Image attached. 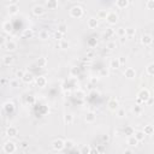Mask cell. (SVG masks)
<instances>
[{"label": "cell", "instance_id": "1", "mask_svg": "<svg viewBox=\"0 0 154 154\" xmlns=\"http://www.w3.org/2000/svg\"><path fill=\"white\" fill-rule=\"evenodd\" d=\"M137 99H140L141 101H142V104H147V102L150 100V93L148 89L143 88L141 89V91L137 93Z\"/></svg>", "mask_w": 154, "mask_h": 154}, {"label": "cell", "instance_id": "2", "mask_svg": "<svg viewBox=\"0 0 154 154\" xmlns=\"http://www.w3.org/2000/svg\"><path fill=\"white\" fill-rule=\"evenodd\" d=\"M83 14H84V11L80 5H75L70 9V16L72 18H81L83 16Z\"/></svg>", "mask_w": 154, "mask_h": 154}, {"label": "cell", "instance_id": "3", "mask_svg": "<svg viewBox=\"0 0 154 154\" xmlns=\"http://www.w3.org/2000/svg\"><path fill=\"white\" fill-rule=\"evenodd\" d=\"M17 149V146L15 142H12V141H7V142L4 143V147H3V150L6 153V154H12L15 153Z\"/></svg>", "mask_w": 154, "mask_h": 154}, {"label": "cell", "instance_id": "4", "mask_svg": "<svg viewBox=\"0 0 154 154\" xmlns=\"http://www.w3.org/2000/svg\"><path fill=\"white\" fill-rule=\"evenodd\" d=\"M52 148L54 150H57V152L64 149V148H65V141L61 140V138H56L52 142Z\"/></svg>", "mask_w": 154, "mask_h": 154}, {"label": "cell", "instance_id": "5", "mask_svg": "<svg viewBox=\"0 0 154 154\" xmlns=\"http://www.w3.org/2000/svg\"><path fill=\"white\" fill-rule=\"evenodd\" d=\"M118 19H119V17H118V15L116 14L114 11H111V12H108V14H107V17H106V22H107L108 24L113 25V24H116V23L118 22Z\"/></svg>", "mask_w": 154, "mask_h": 154}, {"label": "cell", "instance_id": "6", "mask_svg": "<svg viewBox=\"0 0 154 154\" xmlns=\"http://www.w3.org/2000/svg\"><path fill=\"white\" fill-rule=\"evenodd\" d=\"M141 43H142L143 46H150V45L153 43V37H152V35H149V34L142 35V37H141Z\"/></svg>", "mask_w": 154, "mask_h": 154}, {"label": "cell", "instance_id": "7", "mask_svg": "<svg viewBox=\"0 0 154 154\" xmlns=\"http://www.w3.org/2000/svg\"><path fill=\"white\" fill-rule=\"evenodd\" d=\"M88 28L89 29H96L99 27V19L98 17H91L88 19Z\"/></svg>", "mask_w": 154, "mask_h": 154}, {"label": "cell", "instance_id": "8", "mask_svg": "<svg viewBox=\"0 0 154 154\" xmlns=\"http://www.w3.org/2000/svg\"><path fill=\"white\" fill-rule=\"evenodd\" d=\"M3 108H4V111H5L6 113L11 114V113H14V112H15V108H16V107H15V104H14V102L7 101V102H5V104H4Z\"/></svg>", "mask_w": 154, "mask_h": 154}, {"label": "cell", "instance_id": "9", "mask_svg": "<svg viewBox=\"0 0 154 154\" xmlns=\"http://www.w3.org/2000/svg\"><path fill=\"white\" fill-rule=\"evenodd\" d=\"M124 76L126 77L128 80H134L136 77V70L133 69V68H128L125 71H124Z\"/></svg>", "mask_w": 154, "mask_h": 154}, {"label": "cell", "instance_id": "10", "mask_svg": "<svg viewBox=\"0 0 154 154\" xmlns=\"http://www.w3.org/2000/svg\"><path fill=\"white\" fill-rule=\"evenodd\" d=\"M35 83H36L37 87L43 88L47 84V78H46L45 76H38V77H36V78H35Z\"/></svg>", "mask_w": 154, "mask_h": 154}, {"label": "cell", "instance_id": "11", "mask_svg": "<svg viewBox=\"0 0 154 154\" xmlns=\"http://www.w3.org/2000/svg\"><path fill=\"white\" fill-rule=\"evenodd\" d=\"M33 14L35 15V16H42L43 14H45V7L42 6V5H35L34 7H33Z\"/></svg>", "mask_w": 154, "mask_h": 154}, {"label": "cell", "instance_id": "12", "mask_svg": "<svg viewBox=\"0 0 154 154\" xmlns=\"http://www.w3.org/2000/svg\"><path fill=\"white\" fill-rule=\"evenodd\" d=\"M7 11H9L10 15H16L17 12H18V5H17V3L16 1L10 3L9 7H7Z\"/></svg>", "mask_w": 154, "mask_h": 154}, {"label": "cell", "instance_id": "13", "mask_svg": "<svg viewBox=\"0 0 154 154\" xmlns=\"http://www.w3.org/2000/svg\"><path fill=\"white\" fill-rule=\"evenodd\" d=\"M107 106H108V108H110L111 111H117V110L119 108V102H118V100H116V99H111V100L108 101Z\"/></svg>", "mask_w": 154, "mask_h": 154}, {"label": "cell", "instance_id": "14", "mask_svg": "<svg viewBox=\"0 0 154 154\" xmlns=\"http://www.w3.org/2000/svg\"><path fill=\"white\" fill-rule=\"evenodd\" d=\"M4 48L9 51V52H12V51H15L17 48V43L15 41H7L4 43Z\"/></svg>", "mask_w": 154, "mask_h": 154}, {"label": "cell", "instance_id": "15", "mask_svg": "<svg viewBox=\"0 0 154 154\" xmlns=\"http://www.w3.org/2000/svg\"><path fill=\"white\" fill-rule=\"evenodd\" d=\"M17 134H18V129L16 126H9L6 129V135L9 137H15V136H17Z\"/></svg>", "mask_w": 154, "mask_h": 154}, {"label": "cell", "instance_id": "16", "mask_svg": "<svg viewBox=\"0 0 154 154\" xmlns=\"http://www.w3.org/2000/svg\"><path fill=\"white\" fill-rule=\"evenodd\" d=\"M35 78H36V77H34V75H33L31 72H28V71H27V72H25V75H24V77H23V80H22V81H23L24 83H31Z\"/></svg>", "mask_w": 154, "mask_h": 154}, {"label": "cell", "instance_id": "17", "mask_svg": "<svg viewBox=\"0 0 154 154\" xmlns=\"http://www.w3.org/2000/svg\"><path fill=\"white\" fill-rule=\"evenodd\" d=\"M95 119H96V114L94 112H92V111L87 112V114H86V122L87 123H94Z\"/></svg>", "mask_w": 154, "mask_h": 154}, {"label": "cell", "instance_id": "18", "mask_svg": "<svg viewBox=\"0 0 154 154\" xmlns=\"http://www.w3.org/2000/svg\"><path fill=\"white\" fill-rule=\"evenodd\" d=\"M129 0H117L116 1V6H117L118 9H125L129 6Z\"/></svg>", "mask_w": 154, "mask_h": 154}, {"label": "cell", "instance_id": "19", "mask_svg": "<svg viewBox=\"0 0 154 154\" xmlns=\"http://www.w3.org/2000/svg\"><path fill=\"white\" fill-rule=\"evenodd\" d=\"M120 66H122V65H120V63H119V59H118V58L112 59V60L110 61V68L113 69V70H117V69H119Z\"/></svg>", "mask_w": 154, "mask_h": 154}, {"label": "cell", "instance_id": "20", "mask_svg": "<svg viewBox=\"0 0 154 154\" xmlns=\"http://www.w3.org/2000/svg\"><path fill=\"white\" fill-rule=\"evenodd\" d=\"M46 6L48 7V10H56L58 7V1L57 0H48V1H46Z\"/></svg>", "mask_w": 154, "mask_h": 154}, {"label": "cell", "instance_id": "21", "mask_svg": "<svg viewBox=\"0 0 154 154\" xmlns=\"http://www.w3.org/2000/svg\"><path fill=\"white\" fill-rule=\"evenodd\" d=\"M124 135L128 136V137L134 136V135H135L134 128H133V126H125V128H124Z\"/></svg>", "mask_w": 154, "mask_h": 154}, {"label": "cell", "instance_id": "22", "mask_svg": "<svg viewBox=\"0 0 154 154\" xmlns=\"http://www.w3.org/2000/svg\"><path fill=\"white\" fill-rule=\"evenodd\" d=\"M134 136L136 137V140L138 141V142H141V141H143V140H145L146 134L143 133V130H138V131H135V135H134Z\"/></svg>", "mask_w": 154, "mask_h": 154}, {"label": "cell", "instance_id": "23", "mask_svg": "<svg viewBox=\"0 0 154 154\" xmlns=\"http://www.w3.org/2000/svg\"><path fill=\"white\" fill-rule=\"evenodd\" d=\"M36 65H37L38 68H45V66L47 65V59H46L45 57H40V58L36 60Z\"/></svg>", "mask_w": 154, "mask_h": 154}, {"label": "cell", "instance_id": "24", "mask_svg": "<svg viewBox=\"0 0 154 154\" xmlns=\"http://www.w3.org/2000/svg\"><path fill=\"white\" fill-rule=\"evenodd\" d=\"M3 30H4L5 33H7V34H10V33L12 31V24H11L9 21L3 23Z\"/></svg>", "mask_w": 154, "mask_h": 154}, {"label": "cell", "instance_id": "25", "mask_svg": "<svg viewBox=\"0 0 154 154\" xmlns=\"http://www.w3.org/2000/svg\"><path fill=\"white\" fill-rule=\"evenodd\" d=\"M22 36H23L24 38H31V37L34 36V31H33V29H24Z\"/></svg>", "mask_w": 154, "mask_h": 154}, {"label": "cell", "instance_id": "26", "mask_svg": "<svg viewBox=\"0 0 154 154\" xmlns=\"http://www.w3.org/2000/svg\"><path fill=\"white\" fill-rule=\"evenodd\" d=\"M128 145L131 147H136L138 145V141L136 140L135 136H130V137H128Z\"/></svg>", "mask_w": 154, "mask_h": 154}, {"label": "cell", "instance_id": "27", "mask_svg": "<svg viewBox=\"0 0 154 154\" xmlns=\"http://www.w3.org/2000/svg\"><path fill=\"white\" fill-rule=\"evenodd\" d=\"M64 123L65 124H72L73 123V116L71 114V113H68V114H65L64 116Z\"/></svg>", "mask_w": 154, "mask_h": 154}, {"label": "cell", "instance_id": "28", "mask_svg": "<svg viewBox=\"0 0 154 154\" xmlns=\"http://www.w3.org/2000/svg\"><path fill=\"white\" fill-rule=\"evenodd\" d=\"M58 31L65 35V34H66V31H68V25H66L65 23H60V24L58 25Z\"/></svg>", "mask_w": 154, "mask_h": 154}, {"label": "cell", "instance_id": "29", "mask_svg": "<svg viewBox=\"0 0 154 154\" xmlns=\"http://www.w3.org/2000/svg\"><path fill=\"white\" fill-rule=\"evenodd\" d=\"M3 63L5 64V65H11L12 63H14V57L12 56H5L4 58H3Z\"/></svg>", "mask_w": 154, "mask_h": 154}, {"label": "cell", "instance_id": "30", "mask_svg": "<svg viewBox=\"0 0 154 154\" xmlns=\"http://www.w3.org/2000/svg\"><path fill=\"white\" fill-rule=\"evenodd\" d=\"M146 71H147V73H148L149 76L154 77V63H150V64H149V65L146 68Z\"/></svg>", "mask_w": 154, "mask_h": 154}, {"label": "cell", "instance_id": "31", "mask_svg": "<svg viewBox=\"0 0 154 154\" xmlns=\"http://www.w3.org/2000/svg\"><path fill=\"white\" fill-rule=\"evenodd\" d=\"M125 33L128 37H133L136 34V29L135 28H125Z\"/></svg>", "mask_w": 154, "mask_h": 154}, {"label": "cell", "instance_id": "32", "mask_svg": "<svg viewBox=\"0 0 154 154\" xmlns=\"http://www.w3.org/2000/svg\"><path fill=\"white\" fill-rule=\"evenodd\" d=\"M143 133H145L146 135H152V134L154 133V128H153V125H146V126H145V129H143Z\"/></svg>", "mask_w": 154, "mask_h": 154}, {"label": "cell", "instance_id": "33", "mask_svg": "<svg viewBox=\"0 0 154 154\" xmlns=\"http://www.w3.org/2000/svg\"><path fill=\"white\" fill-rule=\"evenodd\" d=\"M133 112L136 114V116H140L141 113H142V106L141 105H135L133 107Z\"/></svg>", "mask_w": 154, "mask_h": 154}, {"label": "cell", "instance_id": "34", "mask_svg": "<svg viewBox=\"0 0 154 154\" xmlns=\"http://www.w3.org/2000/svg\"><path fill=\"white\" fill-rule=\"evenodd\" d=\"M107 14H108V12H106V11H104V10H100V11L98 12V19H106Z\"/></svg>", "mask_w": 154, "mask_h": 154}, {"label": "cell", "instance_id": "35", "mask_svg": "<svg viewBox=\"0 0 154 154\" xmlns=\"http://www.w3.org/2000/svg\"><path fill=\"white\" fill-rule=\"evenodd\" d=\"M88 46L91 47V48H93V47H96V45H98V41H96V38H94V37H91L88 40Z\"/></svg>", "mask_w": 154, "mask_h": 154}, {"label": "cell", "instance_id": "36", "mask_svg": "<svg viewBox=\"0 0 154 154\" xmlns=\"http://www.w3.org/2000/svg\"><path fill=\"white\" fill-rule=\"evenodd\" d=\"M38 37H40L41 40H47V38L49 37V34H48V31H46V30H41L40 34H38Z\"/></svg>", "mask_w": 154, "mask_h": 154}, {"label": "cell", "instance_id": "37", "mask_svg": "<svg viewBox=\"0 0 154 154\" xmlns=\"http://www.w3.org/2000/svg\"><path fill=\"white\" fill-rule=\"evenodd\" d=\"M117 35H118L119 37H126L125 28H123V27H119V28L117 29Z\"/></svg>", "mask_w": 154, "mask_h": 154}, {"label": "cell", "instance_id": "38", "mask_svg": "<svg viewBox=\"0 0 154 154\" xmlns=\"http://www.w3.org/2000/svg\"><path fill=\"white\" fill-rule=\"evenodd\" d=\"M73 146H75V142H73L72 140H66L65 141V148L66 149H72Z\"/></svg>", "mask_w": 154, "mask_h": 154}, {"label": "cell", "instance_id": "39", "mask_svg": "<svg viewBox=\"0 0 154 154\" xmlns=\"http://www.w3.org/2000/svg\"><path fill=\"white\" fill-rule=\"evenodd\" d=\"M59 47H60L61 49H65V48L69 47V42L65 40V38H64V40H61V41L59 42Z\"/></svg>", "mask_w": 154, "mask_h": 154}, {"label": "cell", "instance_id": "40", "mask_svg": "<svg viewBox=\"0 0 154 154\" xmlns=\"http://www.w3.org/2000/svg\"><path fill=\"white\" fill-rule=\"evenodd\" d=\"M24 75H25V71H23V70H17V71H16V77H17V80H23Z\"/></svg>", "mask_w": 154, "mask_h": 154}, {"label": "cell", "instance_id": "41", "mask_svg": "<svg viewBox=\"0 0 154 154\" xmlns=\"http://www.w3.org/2000/svg\"><path fill=\"white\" fill-rule=\"evenodd\" d=\"M116 47H117V45H116V42H114V41H108V42H107V45H106V48H108L110 51H113Z\"/></svg>", "mask_w": 154, "mask_h": 154}, {"label": "cell", "instance_id": "42", "mask_svg": "<svg viewBox=\"0 0 154 154\" xmlns=\"http://www.w3.org/2000/svg\"><path fill=\"white\" fill-rule=\"evenodd\" d=\"M54 37H56V40H58V41H61V40H64V34H61V33H59L58 30L54 33Z\"/></svg>", "mask_w": 154, "mask_h": 154}, {"label": "cell", "instance_id": "43", "mask_svg": "<svg viewBox=\"0 0 154 154\" xmlns=\"http://www.w3.org/2000/svg\"><path fill=\"white\" fill-rule=\"evenodd\" d=\"M91 148L92 147H89V146H83L81 148V154H89V152H91Z\"/></svg>", "mask_w": 154, "mask_h": 154}, {"label": "cell", "instance_id": "44", "mask_svg": "<svg viewBox=\"0 0 154 154\" xmlns=\"http://www.w3.org/2000/svg\"><path fill=\"white\" fill-rule=\"evenodd\" d=\"M117 116L119 118H123V117H125L126 116V113H125V110H123V108H118L117 110Z\"/></svg>", "mask_w": 154, "mask_h": 154}, {"label": "cell", "instance_id": "45", "mask_svg": "<svg viewBox=\"0 0 154 154\" xmlns=\"http://www.w3.org/2000/svg\"><path fill=\"white\" fill-rule=\"evenodd\" d=\"M9 84H10V87H12V88H17V87L19 86V82H18V80H12V81L9 82Z\"/></svg>", "mask_w": 154, "mask_h": 154}, {"label": "cell", "instance_id": "46", "mask_svg": "<svg viewBox=\"0 0 154 154\" xmlns=\"http://www.w3.org/2000/svg\"><path fill=\"white\" fill-rule=\"evenodd\" d=\"M146 6L149 10H154V0H148V1L146 3Z\"/></svg>", "mask_w": 154, "mask_h": 154}, {"label": "cell", "instance_id": "47", "mask_svg": "<svg viewBox=\"0 0 154 154\" xmlns=\"http://www.w3.org/2000/svg\"><path fill=\"white\" fill-rule=\"evenodd\" d=\"M113 34H114V31H113V29H111V28H107L106 31H105V36H106V37H111Z\"/></svg>", "mask_w": 154, "mask_h": 154}, {"label": "cell", "instance_id": "48", "mask_svg": "<svg viewBox=\"0 0 154 154\" xmlns=\"http://www.w3.org/2000/svg\"><path fill=\"white\" fill-rule=\"evenodd\" d=\"M19 147L23 148V149H27L29 147V143H28V141H22V142L19 143Z\"/></svg>", "mask_w": 154, "mask_h": 154}, {"label": "cell", "instance_id": "49", "mask_svg": "<svg viewBox=\"0 0 154 154\" xmlns=\"http://www.w3.org/2000/svg\"><path fill=\"white\" fill-rule=\"evenodd\" d=\"M76 96L78 98V99H82V98L84 96V93H83L82 91H78V92H76Z\"/></svg>", "mask_w": 154, "mask_h": 154}, {"label": "cell", "instance_id": "50", "mask_svg": "<svg viewBox=\"0 0 154 154\" xmlns=\"http://www.w3.org/2000/svg\"><path fill=\"white\" fill-rule=\"evenodd\" d=\"M34 101H35V98H34L33 95H29V96L27 98V102H29V104H33Z\"/></svg>", "mask_w": 154, "mask_h": 154}, {"label": "cell", "instance_id": "51", "mask_svg": "<svg viewBox=\"0 0 154 154\" xmlns=\"http://www.w3.org/2000/svg\"><path fill=\"white\" fill-rule=\"evenodd\" d=\"M71 75L77 76V75H78V69H77V68H72L71 69Z\"/></svg>", "mask_w": 154, "mask_h": 154}, {"label": "cell", "instance_id": "52", "mask_svg": "<svg viewBox=\"0 0 154 154\" xmlns=\"http://www.w3.org/2000/svg\"><path fill=\"white\" fill-rule=\"evenodd\" d=\"M89 154H99V150H98L95 147H92V148H91V152H89Z\"/></svg>", "mask_w": 154, "mask_h": 154}, {"label": "cell", "instance_id": "53", "mask_svg": "<svg viewBox=\"0 0 154 154\" xmlns=\"http://www.w3.org/2000/svg\"><path fill=\"white\" fill-rule=\"evenodd\" d=\"M98 81H99L98 77H92V78H91V83H92V84H96Z\"/></svg>", "mask_w": 154, "mask_h": 154}, {"label": "cell", "instance_id": "54", "mask_svg": "<svg viewBox=\"0 0 154 154\" xmlns=\"http://www.w3.org/2000/svg\"><path fill=\"white\" fill-rule=\"evenodd\" d=\"M118 59H119L120 65H124V64H125V58H124V57H120V58H118Z\"/></svg>", "mask_w": 154, "mask_h": 154}, {"label": "cell", "instance_id": "55", "mask_svg": "<svg viewBox=\"0 0 154 154\" xmlns=\"http://www.w3.org/2000/svg\"><path fill=\"white\" fill-rule=\"evenodd\" d=\"M124 154H134V152L131 149H125L124 150Z\"/></svg>", "mask_w": 154, "mask_h": 154}, {"label": "cell", "instance_id": "56", "mask_svg": "<svg viewBox=\"0 0 154 154\" xmlns=\"http://www.w3.org/2000/svg\"><path fill=\"white\" fill-rule=\"evenodd\" d=\"M6 82H7V80H6V78H3V80H1V84H3V86H4V84H6Z\"/></svg>", "mask_w": 154, "mask_h": 154}, {"label": "cell", "instance_id": "57", "mask_svg": "<svg viewBox=\"0 0 154 154\" xmlns=\"http://www.w3.org/2000/svg\"><path fill=\"white\" fill-rule=\"evenodd\" d=\"M105 75H107V71H105V70H102V71H101V76H105Z\"/></svg>", "mask_w": 154, "mask_h": 154}, {"label": "cell", "instance_id": "58", "mask_svg": "<svg viewBox=\"0 0 154 154\" xmlns=\"http://www.w3.org/2000/svg\"><path fill=\"white\" fill-rule=\"evenodd\" d=\"M120 42H122V43L125 42V37H120Z\"/></svg>", "mask_w": 154, "mask_h": 154}, {"label": "cell", "instance_id": "59", "mask_svg": "<svg viewBox=\"0 0 154 154\" xmlns=\"http://www.w3.org/2000/svg\"><path fill=\"white\" fill-rule=\"evenodd\" d=\"M102 140H104V141H107V140H108V136H104V137H102Z\"/></svg>", "mask_w": 154, "mask_h": 154}, {"label": "cell", "instance_id": "60", "mask_svg": "<svg viewBox=\"0 0 154 154\" xmlns=\"http://www.w3.org/2000/svg\"><path fill=\"white\" fill-rule=\"evenodd\" d=\"M150 54H152V57L154 58V49H153V51H152V52H150Z\"/></svg>", "mask_w": 154, "mask_h": 154}]
</instances>
